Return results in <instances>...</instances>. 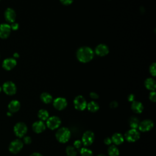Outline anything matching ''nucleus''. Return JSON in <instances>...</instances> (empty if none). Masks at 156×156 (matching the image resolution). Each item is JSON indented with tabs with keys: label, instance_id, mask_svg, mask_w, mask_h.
Instances as JSON below:
<instances>
[{
	"label": "nucleus",
	"instance_id": "obj_21",
	"mask_svg": "<svg viewBox=\"0 0 156 156\" xmlns=\"http://www.w3.org/2000/svg\"><path fill=\"white\" fill-rule=\"evenodd\" d=\"M48 112L45 109H41L38 112V117L41 121H45L48 119L49 116Z\"/></svg>",
	"mask_w": 156,
	"mask_h": 156
},
{
	"label": "nucleus",
	"instance_id": "obj_24",
	"mask_svg": "<svg viewBox=\"0 0 156 156\" xmlns=\"http://www.w3.org/2000/svg\"><path fill=\"white\" fill-rule=\"evenodd\" d=\"M41 100L45 104H49L52 101V96L48 93H43L40 96Z\"/></svg>",
	"mask_w": 156,
	"mask_h": 156
},
{
	"label": "nucleus",
	"instance_id": "obj_20",
	"mask_svg": "<svg viewBox=\"0 0 156 156\" xmlns=\"http://www.w3.org/2000/svg\"><path fill=\"white\" fill-rule=\"evenodd\" d=\"M145 87L149 90L154 91L156 88L155 81L152 78H148L145 80Z\"/></svg>",
	"mask_w": 156,
	"mask_h": 156
},
{
	"label": "nucleus",
	"instance_id": "obj_25",
	"mask_svg": "<svg viewBox=\"0 0 156 156\" xmlns=\"http://www.w3.org/2000/svg\"><path fill=\"white\" fill-rule=\"evenodd\" d=\"M108 154L110 156H118L119 151L117 147L115 145H112L108 148Z\"/></svg>",
	"mask_w": 156,
	"mask_h": 156
},
{
	"label": "nucleus",
	"instance_id": "obj_32",
	"mask_svg": "<svg viewBox=\"0 0 156 156\" xmlns=\"http://www.w3.org/2000/svg\"><path fill=\"white\" fill-rule=\"evenodd\" d=\"M18 27H19V25L16 23H12V25L10 26L11 29H12L13 30H17L18 29Z\"/></svg>",
	"mask_w": 156,
	"mask_h": 156
},
{
	"label": "nucleus",
	"instance_id": "obj_29",
	"mask_svg": "<svg viewBox=\"0 0 156 156\" xmlns=\"http://www.w3.org/2000/svg\"><path fill=\"white\" fill-rule=\"evenodd\" d=\"M150 72L152 74V76H155L156 71H155V63H152L151 65V66H150Z\"/></svg>",
	"mask_w": 156,
	"mask_h": 156
},
{
	"label": "nucleus",
	"instance_id": "obj_27",
	"mask_svg": "<svg viewBox=\"0 0 156 156\" xmlns=\"http://www.w3.org/2000/svg\"><path fill=\"white\" fill-rule=\"evenodd\" d=\"M81 156H93L92 151L86 147H82L80 151Z\"/></svg>",
	"mask_w": 156,
	"mask_h": 156
},
{
	"label": "nucleus",
	"instance_id": "obj_19",
	"mask_svg": "<svg viewBox=\"0 0 156 156\" xmlns=\"http://www.w3.org/2000/svg\"><path fill=\"white\" fill-rule=\"evenodd\" d=\"M112 141L116 145H119L124 141V136L120 133H115L112 136Z\"/></svg>",
	"mask_w": 156,
	"mask_h": 156
},
{
	"label": "nucleus",
	"instance_id": "obj_15",
	"mask_svg": "<svg viewBox=\"0 0 156 156\" xmlns=\"http://www.w3.org/2000/svg\"><path fill=\"white\" fill-rule=\"evenodd\" d=\"M32 130L37 133H40L43 132L46 129V126L42 121H38L33 123Z\"/></svg>",
	"mask_w": 156,
	"mask_h": 156
},
{
	"label": "nucleus",
	"instance_id": "obj_17",
	"mask_svg": "<svg viewBox=\"0 0 156 156\" xmlns=\"http://www.w3.org/2000/svg\"><path fill=\"white\" fill-rule=\"evenodd\" d=\"M95 51L98 55L104 56L108 53V48L106 45L104 44H101L96 48Z\"/></svg>",
	"mask_w": 156,
	"mask_h": 156
},
{
	"label": "nucleus",
	"instance_id": "obj_36",
	"mask_svg": "<svg viewBox=\"0 0 156 156\" xmlns=\"http://www.w3.org/2000/svg\"><path fill=\"white\" fill-rule=\"evenodd\" d=\"M118 105V104L116 101H112L110 104V106L111 108H116Z\"/></svg>",
	"mask_w": 156,
	"mask_h": 156
},
{
	"label": "nucleus",
	"instance_id": "obj_23",
	"mask_svg": "<svg viewBox=\"0 0 156 156\" xmlns=\"http://www.w3.org/2000/svg\"><path fill=\"white\" fill-rule=\"evenodd\" d=\"M87 107L88 110L91 112H96L98 111L99 108V106L98 103H96L94 101H91L87 105Z\"/></svg>",
	"mask_w": 156,
	"mask_h": 156
},
{
	"label": "nucleus",
	"instance_id": "obj_22",
	"mask_svg": "<svg viewBox=\"0 0 156 156\" xmlns=\"http://www.w3.org/2000/svg\"><path fill=\"white\" fill-rule=\"evenodd\" d=\"M129 126L131 127V129H136V128H138V127L139 126L140 121L136 116H132L129 119Z\"/></svg>",
	"mask_w": 156,
	"mask_h": 156
},
{
	"label": "nucleus",
	"instance_id": "obj_13",
	"mask_svg": "<svg viewBox=\"0 0 156 156\" xmlns=\"http://www.w3.org/2000/svg\"><path fill=\"white\" fill-rule=\"evenodd\" d=\"M16 65V61L13 58H7L4 60L2 62V67L4 69L9 71L12 69Z\"/></svg>",
	"mask_w": 156,
	"mask_h": 156
},
{
	"label": "nucleus",
	"instance_id": "obj_39",
	"mask_svg": "<svg viewBox=\"0 0 156 156\" xmlns=\"http://www.w3.org/2000/svg\"><path fill=\"white\" fill-rule=\"evenodd\" d=\"M13 56H14V57H15V58H18V57H19V54H18V53H15V54H13Z\"/></svg>",
	"mask_w": 156,
	"mask_h": 156
},
{
	"label": "nucleus",
	"instance_id": "obj_12",
	"mask_svg": "<svg viewBox=\"0 0 156 156\" xmlns=\"http://www.w3.org/2000/svg\"><path fill=\"white\" fill-rule=\"evenodd\" d=\"M11 27L10 26L6 23H3L0 25V38L5 39L7 38L10 34Z\"/></svg>",
	"mask_w": 156,
	"mask_h": 156
},
{
	"label": "nucleus",
	"instance_id": "obj_34",
	"mask_svg": "<svg viewBox=\"0 0 156 156\" xmlns=\"http://www.w3.org/2000/svg\"><path fill=\"white\" fill-rule=\"evenodd\" d=\"M73 0H60V2L64 5H69L72 3Z\"/></svg>",
	"mask_w": 156,
	"mask_h": 156
},
{
	"label": "nucleus",
	"instance_id": "obj_37",
	"mask_svg": "<svg viewBox=\"0 0 156 156\" xmlns=\"http://www.w3.org/2000/svg\"><path fill=\"white\" fill-rule=\"evenodd\" d=\"M127 99H128L129 101L133 102V101H134V99H135V96L133 94H130V95H129Z\"/></svg>",
	"mask_w": 156,
	"mask_h": 156
},
{
	"label": "nucleus",
	"instance_id": "obj_2",
	"mask_svg": "<svg viewBox=\"0 0 156 156\" xmlns=\"http://www.w3.org/2000/svg\"><path fill=\"white\" fill-rule=\"evenodd\" d=\"M55 137L60 143H65L68 141L71 137V132L66 127H61L56 132Z\"/></svg>",
	"mask_w": 156,
	"mask_h": 156
},
{
	"label": "nucleus",
	"instance_id": "obj_11",
	"mask_svg": "<svg viewBox=\"0 0 156 156\" xmlns=\"http://www.w3.org/2000/svg\"><path fill=\"white\" fill-rule=\"evenodd\" d=\"M53 105L55 108H56L57 110H62L66 108L67 105V101L63 98H57L54 100Z\"/></svg>",
	"mask_w": 156,
	"mask_h": 156
},
{
	"label": "nucleus",
	"instance_id": "obj_35",
	"mask_svg": "<svg viewBox=\"0 0 156 156\" xmlns=\"http://www.w3.org/2000/svg\"><path fill=\"white\" fill-rule=\"evenodd\" d=\"M90 97L92 98V99H97L99 98V96L97 93H96L95 92H91L90 93Z\"/></svg>",
	"mask_w": 156,
	"mask_h": 156
},
{
	"label": "nucleus",
	"instance_id": "obj_31",
	"mask_svg": "<svg viewBox=\"0 0 156 156\" xmlns=\"http://www.w3.org/2000/svg\"><path fill=\"white\" fill-rule=\"evenodd\" d=\"M32 142V139L29 136H24L23 138V143L26 144H29Z\"/></svg>",
	"mask_w": 156,
	"mask_h": 156
},
{
	"label": "nucleus",
	"instance_id": "obj_40",
	"mask_svg": "<svg viewBox=\"0 0 156 156\" xmlns=\"http://www.w3.org/2000/svg\"><path fill=\"white\" fill-rule=\"evenodd\" d=\"M7 115L9 116H10L12 115V113H11L10 112H8L7 113Z\"/></svg>",
	"mask_w": 156,
	"mask_h": 156
},
{
	"label": "nucleus",
	"instance_id": "obj_4",
	"mask_svg": "<svg viewBox=\"0 0 156 156\" xmlns=\"http://www.w3.org/2000/svg\"><path fill=\"white\" fill-rule=\"evenodd\" d=\"M140 132L135 129L129 130L124 135V138L128 142H135L140 138Z\"/></svg>",
	"mask_w": 156,
	"mask_h": 156
},
{
	"label": "nucleus",
	"instance_id": "obj_9",
	"mask_svg": "<svg viewBox=\"0 0 156 156\" xmlns=\"http://www.w3.org/2000/svg\"><path fill=\"white\" fill-rule=\"evenodd\" d=\"M2 90L6 94L13 95L16 93V87L13 82L11 81H7L4 83L2 85Z\"/></svg>",
	"mask_w": 156,
	"mask_h": 156
},
{
	"label": "nucleus",
	"instance_id": "obj_18",
	"mask_svg": "<svg viewBox=\"0 0 156 156\" xmlns=\"http://www.w3.org/2000/svg\"><path fill=\"white\" fill-rule=\"evenodd\" d=\"M132 110L136 113H141L144 108L143 105L139 101H133L131 105Z\"/></svg>",
	"mask_w": 156,
	"mask_h": 156
},
{
	"label": "nucleus",
	"instance_id": "obj_38",
	"mask_svg": "<svg viewBox=\"0 0 156 156\" xmlns=\"http://www.w3.org/2000/svg\"><path fill=\"white\" fill-rule=\"evenodd\" d=\"M30 156H43V155L41 154H40V153L34 152V153H32Z\"/></svg>",
	"mask_w": 156,
	"mask_h": 156
},
{
	"label": "nucleus",
	"instance_id": "obj_6",
	"mask_svg": "<svg viewBox=\"0 0 156 156\" xmlns=\"http://www.w3.org/2000/svg\"><path fill=\"white\" fill-rule=\"evenodd\" d=\"M60 124L61 120L58 116H56L49 117L48 119L46 120V126L49 129L51 130L57 129L60 126Z\"/></svg>",
	"mask_w": 156,
	"mask_h": 156
},
{
	"label": "nucleus",
	"instance_id": "obj_26",
	"mask_svg": "<svg viewBox=\"0 0 156 156\" xmlns=\"http://www.w3.org/2000/svg\"><path fill=\"white\" fill-rule=\"evenodd\" d=\"M66 153L68 156H76L77 152L74 147L72 146H68L66 148Z\"/></svg>",
	"mask_w": 156,
	"mask_h": 156
},
{
	"label": "nucleus",
	"instance_id": "obj_30",
	"mask_svg": "<svg viewBox=\"0 0 156 156\" xmlns=\"http://www.w3.org/2000/svg\"><path fill=\"white\" fill-rule=\"evenodd\" d=\"M149 99L152 102H155L156 101V94H155V91H152L151 92V93L149 94Z\"/></svg>",
	"mask_w": 156,
	"mask_h": 156
},
{
	"label": "nucleus",
	"instance_id": "obj_3",
	"mask_svg": "<svg viewBox=\"0 0 156 156\" xmlns=\"http://www.w3.org/2000/svg\"><path fill=\"white\" fill-rule=\"evenodd\" d=\"M13 131L16 136L21 138L24 136L27 133V127L24 122H19L15 125L13 127Z\"/></svg>",
	"mask_w": 156,
	"mask_h": 156
},
{
	"label": "nucleus",
	"instance_id": "obj_14",
	"mask_svg": "<svg viewBox=\"0 0 156 156\" xmlns=\"http://www.w3.org/2000/svg\"><path fill=\"white\" fill-rule=\"evenodd\" d=\"M4 17L7 21L13 23L16 20V13L11 8H7L4 12Z\"/></svg>",
	"mask_w": 156,
	"mask_h": 156
},
{
	"label": "nucleus",
	"instance_id": "obj_5",
	"mask_svg": "<svg viewBox=\"0 0 156 156\" xmlns=\"http://www.w3.org/2000/svg\"><path fill=\"white\" fill-rule=\"evenodd\" d=\"M23 147V142L19 140L16 139L13 140L9 146V150L12 154L18 153Z\"/></svg>",
	"mask_w": 156,
	"mask_h": 156
},
{
	"label": "nucleus",
	"instance_id": "obj_16",
	"mask_svg": "<svg viewBox=\"0 0 156 156\" xmlns=\"http://www.w3.org/2000/svg\"><path fill=\"white\" fill-rule=\"evenodd\" d=\"M8 108L11 113H15L20 108V103L17 100H12L8 105Z\"/></svg>",
	"mask_w": 156,
	"mask_h": 156
},
{
	"label": "nucleus",
	"instance_id": "obj_33",
	"mask_svg": "<svg viewBox=\"0 0 156 156\" xmlns=\"http://www.w3.org/2000/svg\"><path fill=\"white\" fill-rule=\"evenodd\" d=\"M104 143H105L106 145H110V144L112 143V139H111L110 138H109V137L105 138L104 139Z\"/></svg>",
	"mask_w": 156,
	"mask_h": 156
},
{
	"label": "nucleus",
	"instance_id": "obj_10",
	"mask_svg": "<svg viewBox=\"0 0 156 156\" xmlns=\"http://www.w3.org/2000/svg\"><path fill=\"white\" fill-rule=\"evenodd\" d=\"M154 122L151 119H144L140 122L138 128L141 132H147L152 129Z\"/></svg>",
	"mask_w": 156,
	"mask_h": 156
},
{
	"label": "nucleus",
	"instance_id": "obj_41",
	"mask_svg": "<svg viewBox=\"0 0 156 156\" xmlns=\"http://www.w3.org/2000/svg\"><path fill=\"white\" fill-rule=\"evenodd\" d=\"M98 156H105V155H103V154H99V155H98Z\"/></svg>",
	"mask_w": 156,
	"mask_h": 156
},
{
	"label": "nucleus",
	"instance_id": "obj_42",
	"mask_svg": "<svg viewBox=\"0 0 156 156\" xmlns=\"http://www.w3.org/2000/svg\"><path fill=\"white\" fill-rule=\"evenodd\" d=\"M2 91V88H1V87L0 86V93H1V91Z\"/></svg>",
	"mask_w": 156,
	"mask_h": 156
},
{
	"label": "nucleus",
	"instance_id": "obj_28",
	"mask_svg": "<svg viewBox=\"0 0 156 156\" xmlns=\"http://www.w3.org/2000/svg\"><path fill=\"white\" fill-rule=\"evenodd\" d=\"M82 141H81L80 140H76V141L74 142V144H73L74 147L75 148H76V149H80V148L81 147V146H82Z\"/></svg>",
	"mask_w": 156,
	"mask_h": 156
},
{
	"label": "nucleus",
	"instance_id": "obj_7",
	"mask_svg": "<svg viewBox=\"0 0 156 156\" xmlns=\"http://www.w3.org/2000/svg\"><path fill=\"white\" fill-rule=\"evenodd\" d=\"M94 134L90 130L85 132L82 137V143L85 146H90L94 141Z\"/></svg>",
	"mask_w": 156,
	"mask_h": 156
},
{
	"label": "nucleus",
	"instance_id": "obj_1",
	"mask_svg": "<svg viewBox=\"0 0 156 156\" xmlns=\"http://www.w3.org/2000/svg\"><path fill=\"white\" fill-rule=\"evenodd\" d=\"M77 57L78 60L83 63L90 62L93 57V52L88 47L83 46L80 48L77 52Z\"/></svg>",
	"mask_w": 156,
	"mask_h": 156
},
{
	"label": "nucleus",
	"instance_id": "obj_8",
	"mask_svg": "<svg viewBox=\"0 0 156 156\" xmlns=\"http://www.w3.org/2000/svg\"><path fill=\"white\" fill-rule=\"evenodd\" d=\"M74 105L76 109L82 111L85 109L87 107V101L82 96H77L74 99Z\"/></svg>",
	"mask_w": 156,
	"mask_h": 156
}]
</instances>
